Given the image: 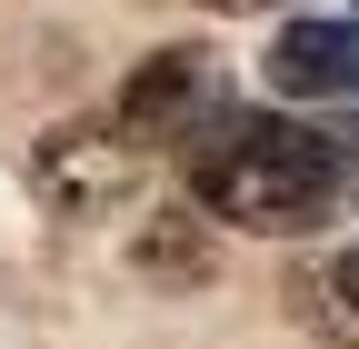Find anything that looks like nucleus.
Segmentation results:
<instances>
[{"instance_id": "obj_1", "label": "nucleus", "mask_w": 359, "mask_h": 349, "mask_svg": "<svg viewBox=\"0 0 359 349\" xmlns=\"http://www.w3.org/2000/svg\"><path fill=\"white\" fill-rule=\"evenodd\" d=\"M330 180H339L330 140H309L290 120H259V110H230L190 140V190L240 230H309L330 210Z\"/></svg>"}, {"instance_id": "obj_2", "label": "nucleus", "mask_w": 359, "mask_h": 349, "mask_svg": "<svg viewBox=\"0 0 359 349\" xmlns=\"http://www.w3.org/2000/svg\"><path fill=\"white\" fill-rule=\"evenodd\" d=\"M269 90H290V100H359V20H290L269 40Z\"/></svg>"}, {"instance_id": "obj_3", "label": "nucleus", "mask_w": 359, "mask_h": 349, "mask_svg": "<svg viewBox=\"0 0 359 349\" xmlns=\"http://www.w3.org/2000/svg\"><path fill=\"white\" fill-rule=\"evenodd\" d=\"M200 90H210V60L200 50H160L140 80H130V100H120L130 140H180V120L200 110Z\"/></svg>"}, {"instance_id": "obj_4", "label": "nucleus", "mask_w": 359, "mask_h": 349, "mask_svg": "<svg viewBox=\"0 0 359 349\" xmlns=\"http://www.w3.org/2000/svg\"><path fill=\"white\" fill-rule=\"evenodd\" d=\"M40 180H50V200H120L130 190V150H80V130H60L50 150H40Z\"/></svg>"}, {"instance_id": "obj_5", "label": "nucleus", "mask_w": 359, "mask_h": 349, "mask_svg": "<svg viewBox=\"0 0 359 349\" xmlns=\"http://www.w3.org/2000/svg\"><path fill=\"white\" fill-rule=\"evenodd\" d=\"M339 289H349V299H359V249H349V270H339Z\"/></svg>"}, {"instance_id": "obj_6", "label": "nucleus", "mask_w": 359, "mask_h": 349, "mask_svg": "<svg viewBox=\"0 0 359 349\" xmlns=\"http://www.w3.org/2000/svg\"><path fill=\"white\" fill-rule=\"evenodd\" d=\"M210 11H259V0H210Z\"/></svg>"}]
</instances>
